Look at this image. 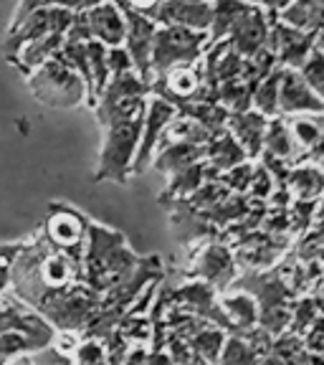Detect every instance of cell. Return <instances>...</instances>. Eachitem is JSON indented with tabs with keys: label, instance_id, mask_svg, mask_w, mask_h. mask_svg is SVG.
<instances>
[{
	"label": "cell",
	"instance_id": "4fadbf2b",
	"mask_svg": "<svg viewBox=\"0 0 324 365\" xmlns=\"http://www.w3.org/2000/svg\"><path fill=\"white\" fill-rule=\"evenodd\" d=\"M221 309L228 322H231V327H234L231 335H239V332H249V330H254V327H258V302L249 292H244V289L223 292Z\"/></svg>",
	"mask_w": 324,
	"mask_h": 365
},
{
	"label": "cell",
	"instance_id": "5bb4252c",
	"mask_svg": "<svg viewBox=\"0 0 324 365\" xmlns=\"http://www.w3.org/2000/svg\"><path fill=\"white\" fill-rule=\"evenodd\" d=\"M261 155H271V158L281 160L286 165H299L302 153L296 148L294 135H291L289 120L284 117H273L266 125V135H263V153Z\"/></svg>",
	"mask_w": 324,
	"mask_h": 365
},
{
	"label": "cell",
	"instance_id": "e0dca14e",
	"mask_svg": "<svg viewBox=\"0 0 324 365\" xmlns=\"http://www.w3.org/2000/svg\"><path fill=\"white\" fill-rule=\"evenodd\" d=\"M200 160H203V148H195V145H188V143H165V145H160L152 163L162 175L172 178L180 170H185V168L200 163Z\"/></svg>",
	"mask_w": 324,
	"mask_h": 365
},
{
	"label": "cell",
	"instance_id": "484cf974",
	"mask_svg": "<svg viewBox=\"0 0 324 365\" xmlns=\"http://www.w3.org/2000/svg\"><path fill=\"white\" fill-rule=\"evenodd\" d=\"M299 74H302V79L307 81L309 89L324 102V53L314 48V51L309 53L307 61H304V66L299 68Z\"/></svg>",
	"mask_w": 324,
	"mask_h": 365
},
{
	"label": "cell",
	"instance_id": "277c9868",
	"mask_svg": "<svg viewBox=\"0 0 324 365\" xmlns=\"http://www.w3.org/2000/svg\"><path fill=\"white\" fill-rule=\"evenodd\" d=\"M208 46H211L208 34L162 26V29H157V34H155L152 56H150L152 76L160 79V76H165L172 68L195 66V63L203 58V53L208 51Z\"/></svg>",
	"mask_w": 324,
	"mask_h": 365
},
{
	"label": "cell",
	"instance_id": "836d02e7",
	"mask_svg": "<svg viewBox=\"0 0 324 365\" xmlns=\"http://www.w3.org/2000/svg\"><path fill=\"white\" fill-rule=\"evenodd\" d=\"M317 218H324V195L317 200Z\"/></svg>",
	"mask_w": 324,
	"mask_h": 365
},
{
	"label": "cell",
	"instance_id": "603a6c76",
	"mask_svg": "<svg viewBox=\"0 0 324 365\" xmlns=\"http://www.w3.org/2000/svg\"><path fill=\"white\" fill-rule=\"evenodd\" d=\"M261 355L251 348L241 335H228L216 365H258Z\"/></svg>",
	"mask_w": 324,
	"mask_h": 365
},
{
	"label": "cell",
	"instance_id": "8992f818",
	"mask_svg": "<svg viewBox=\"0 0 324 365\" xmlns=\"http://www.w3.org/2000/svg\"><path fill=\"white\" fill-rule=\"evenodd\" d=\"M122 13H125L127 21V31H125V43L122 48L130 56L132 66H135L137 76L145 81L147 86H152L155 76L152 68H150V56H152V43H155V34H157V23L145 18L142 13H137L130 3H120Z\"/></svg>",
	"mask_w": 324,
	"mask_h": 365
},
{
	"label": "cell",
	"instance_id": "8fae6325",
	"mask_svg": "<svg viewBox=\"0 0 324 365\" xmlns=\"http://www.w3.org/2000/svg\"><path fill=\"white\" fill-rule=\"evenodd\" d=\"M84 18L91 41H99L107 48H120L125 43L127 21L120 3H84Z\"/></svg>",
	"mask_w": 324,
	"mask_h": 365
},
{
	"label": "cell",
	"instance_id": "52a82bcc",
	"mask_svg": "<svg viewBox=\"0 0 324 365\" xmlns=\"http://www.w3.org/2000/svg\"><path fill=\"white\" fill-rule=\"evenodd\" d=\"M177 117V109L172 107L165 99L150 94L147 107H145L142 117V135H140V148H137L135 168H132V175H140V173L147 170V165L152 163L155 153H157L160 143H162V135H165L167 125Z\"/></svg>",
	"mask_w": 324,
	"mask_h": 365
},
{
	"label": "cell",
	"instance_id": "9a60e30c",
	"mask_svg": "<svg viewBox=\"0 0 324 365\" xmlns=\"http://www.w3.org/2000/svg\"><path fill=\"white\" fill-rule=\"evenodd\" d=\"M286 190L291 200H302V203H317L324 195V170L309 163H299L289 170L286 178Z\"/></svg>",
	"mask_w": 324,
	"mask_h": 365
},
{
	"label": "cell",
	"instance_id": "5b68a950",
	"mask_svg": "<svg viewBox=\"0 0 324 365\" xmlns=\"http://www.w3.org/2000/svg\"><path fill=\"white\" fill-rule=\"evenodd\" d=\"M190 277L211 284L218 294H223L239 279V262H236L234 251L223 241H205V244H200V251L193 259Z\"/></svg>",
	"mask_w": 324,
	"mask_h": 365
},
{
	"label": "cell",
	"instance_id": "f1b7e54d",
	"mask_svg": "<svg viewBox=\"0 0 324 365\" xmlns=\"http://www.w3.org/2000/svg\"><path fill=\"white\" fill-rule=\"evenodd\" d=\"M23 244H0V292L6 289L13 279V267L21 257Z\"/></svg>",
	"mask_w": 324,
	"mask_h": 365
},
{
	"label": "cell",
	"instance_id": "cb8c5ba5",
	"mask_svg": "<svg viewBox=\"0 0 324 365\" xmlns=\"http://www.w3.org/2000/svg\"><path fill=\"white\" fill-rule=\"evenodd\" d=\"M319 307L314 302V297L307 294V297H299L294 304H291V322H289V332L291 335H299L304 337V332L314 325V319L319 317Z\"/></svg>",
	"mask_w": 324,
	"mask_h": 365
},
{
	"label": "cell",
	"instance_id": "83f0119b",
	"mask_svg": "<svg viewBox=\"0 0 324 365\" xmlns=\"http://www.w3.org/2000/svg\"><path fill=\"white\" fill-rule=\"evenodd\" d=\"M273 190H276L273 178L268 175V170L261 165V163H256V165H254V175H251V185H249L246 198L258 200V203H268V198L273 195Z\"/></svg>",
	"mask_w": 324,
	"mask_h": 365
},
{
	"label": "cell",
	"instance_id": "7a4b0ae2",
	"mask_svg": "<svg viewBox=\"0 0 324 365\" xmlns=\"http://www.w3.org/2000/svg\"><path fill=\"white\" fill-rule=\"evenodd\" d=\"M142 117H127V120H114L104 125L102 153H99V168L94 173V180H112L127 182L135 168L137 148H140V135H142Z\"/></svg>",
	"mask_w": 324,
	"mask_h": 365
},
{
	"label": "cell",
	"instance_id": "30bf717a",
	"mask_svg": "<svg viewBox=\"0 0 324 365\" xmlns=\"http://www.w3.org/2000/svg\"><path fill=\"white\" fill-rule=\"evenodd\" d=\"M304 114H324V102L307 86L299 71L281 68L279 86V117H304Z\"/></svg>",
	"mask_w": 324,
	"mask_h": 365
},
{
	"label": "cell",
	"instance_id": "9c48e42d",
	"mask_svg": "<svg viewBox=\"0 0 324 365\" xmlns=\"http://www.w3.org/2000/svg\"><path fill=\"white\" fill-rule=\"evenodd\" d=\"M268 26H271V16H268L266 6L251 3L249 11L234 23V29L228 31L226 41L241 58H251L266 46Z\"/></svg>",
	"mask_w": 324,
	"mask_h": 365
},
{
	"label": "cell",
	"instance_id": "ffe728a7",
	"mask_svg": "<svg viewBox=\"0 0 324 365\" xmlns=\"http://www.w3.org/2000/svg\"><path fill=\"white\" fill-rule=\"evenodd\" d=\"M251 3H231V0H223V3H213V23L211 31H208V38L211 43L218 41H226L228 31L234 29V23L249 11Z\"/></svg>",
	"mask_w": 324,
	"mask_h": 365
},
{
	"label": "cell",
	"instance_id": "7402d4cb",
	"mask_svg": "<svg viewBox=\"0 0 324 365\" xmlns=\"http://www.w3.org/2000/svg\"><path fill=\"white\" fill-rule=\"evenodd\" d=\"M43 348L38 340L28 335V332L18 330V327H8L0 332V365H6L8 360H16L18 355H26L31 350Z\"/></svg>",
	"mask_w": 324,
	"mask_h": 365
},
{
	"label": "cell",
	"instance_id": "d6986e66",
	"mask_svg": "<svg viewBox=\"0 0 324 365\" xmlns=\"http://www.w3.org/2000/svg\"><path fill=\"white\" fill-rule=\"evenodd\" d=\"M294 143L302 153V158L322 140L324 135V114H304V117H291L289 120ZM302 163V160H299Z\"/></svg>",
	"mask_w": 324,
	"mask_h": 365
},
{
	"label": "cell",
	"instance_id": "6da1fadb",
	"mask_svg": "<svg viewBox=\"0 0 324 365\" xmlns=\"http://www.w3.org/2000/svg\"><path fill=\"white\" fill-rule=\"evenodd\" d=\"M74 21V6H56V3H21L13 18L6 38V56L13 58L23 46L41 41L46 36L63 34Z\"/></svg>",
	"mask_w": 324,
	"mask_h": 365
},
{
	"label": "cell",
	"instance_id": "3957f363",
	"mask_svg": "<svg viewBox=\"0 0 324 365\" xmlns=\"http://www.w3.org/2000/svg\"><path fill=\"white\" fill-rule=\"evenodd\" d=\"M28 86L33 91V97L46 107L68 109L86 102L84 81L61 53L51 61H46L41 68H36L28 76Z\"/></svg>",
	"mask_w": 324,
	"mask_h": 365
},
{
	"label": "cell",
	"instance_id": "4dcf8cb0",
	"mask_svg": "<svg viewBox=\"0 0 324 365\" xmlns=\"http://www.w3.org/2000/svg\"><path fill=\"white\" fill-rule=\"evenodd\" d=\"M109 79H114V76H125V74H132L135 71V66H132L130 56H127L125 48H109Z\"/></svg>",
	"mask_w": 324,
	"mask_h": 365
},
{
	"label": "cell",
	"instance_id": "4316f807",
	"mask_svg": "<svg viewBox=\"0 0 324 365\" xmlns=\"http://www.w3.org/2000/svg\"><path fill=\"white\" fill-rule=\"evenodd\" d=\"M254 165L256 163H251V160H246V163H241V165L231 168V170L223 173L218 180L223 182L228 188V193L234 195H246L249 193V185H251V175H254Z\"/></svg>",
	"mask_w": 324,
	"mask_h": 365
},
{
	"label": "cell",
	"instance_id": "d4e9b609",
	"mask_svg": "<svg viewBox=\"0 0 324 365\" xmlns=\"http://www.w3.org/2000/svg\"><path fill=\"white\" fill-rule=\"evenodd\" d=\"M71 365H109L107 342L99 337H81L71 355Z\"/></svg>",
	"mask_w": 324,
	"mask_h": 365
},
{
	"label": "cell",
	"instance_id": "7c38bea8",
	"mask_svg": "<svg viewBox=\"0 0 324 365\" xmlns=\"http://www.w3.org/2000/svg\"><path fill=\"white\" fill-rule=\"evenodd\" d=\"M266 125H268V120L263 117V114L249 109V112H244V114H231V117H228L226 130L234 135V140L241 145V150H244L246 158H249L251 163H256L263 153V135H266Z\"/></svg>",
	"mask_w": 324,
	"mask_h": 365
},
{
	"label": "cell",
	"instance_id": "ac0fdd59",
	"mask_svg": "<svg viewBox=\"0 0 324 365\" xmlns=\"http://www.w3.org/2000/svg\"><path fill=\"white\" fill-rule=\"evenodd\" d=\"M226 337H228L226 330H221V327L211 325V322L203 319V322L185 337V342H188L190 350H193L198 358H203L208 365H216L218 358H221L223 345H226Z\"/></svg>",
	"mask_w": 324,
	"mask_h": 365
},
{
	"label": "cell",
	"instance_id": "1f68e13d",
	"mask_svg": "<svg viewBox=\"0 0 324 365\" xmlns=\"http://www.w3.org/2000/svg\"><path fill=\"white\" fill-rule=\"evenodd\" d=\"M302 163H309V165H317V168H322V170H324V135H322V140H319V143L314 145L307 155H304Z\"/></svg>",
	"mask_w": 324,
	"mask_h": 365
},
{
	"label": "cell",
	"instance_id": "ba28073f",
	"mask_svg": "<svg viewBox=\"0 0 324 365\" xmlns=\"http://www.w3.org/2000/svg\"><path fill=\"white\" fill-rule=\"evenodd\" d=\"M86 228H89V218H84L79 211L66 208V205H53L51 216L46 221L43 236L53 249L66 251L76 259H84Z\"/></svg>",
	"mask_w": 324,
	"mask_h": 365
},
{
	"label": "cell",
	"instance_id": "f546056e",
	"mask_svg": "<svg viewBox=\"0 0 324 365\" xmlns=\"http://www.w3.org/2000/svg\"><path fill=\"white\" fill-rule=\"evenodd\" d=\"M302 340H304V348H307L309 353L324 355V314H319V317L314 319V325L304 332Z\"/></svg>",
	"mask_w": 324,
	"mask_h": 365
},
{
	"label": "cell",
	"instance_id": "d6a6232c",
	"mask_svg": "<svg viewBox=\"0 0 324 365\" xmlns=\"http://www.w3.org/2000/svg\"><path fill=\"white\" fill-rule=\"evenodd\" d=\"M258 365H284V363H281V360L276 358V355H266V358L258 360Z\"/></svg>",
	"mask_w": 324,
	"mask_h": 365
},
{
	"label": "cell",
	"instance_id": "2e32d148",
	"mask_svg": "<svg viewBox=\"0 0 324 365\" xmlns=\"http://www.w3.org/2000/svg\"><path fill=\"white\" fill-rule=\"evenodd\" d=\"M203 160L218 173V175H223L226 170L241 165V163H246L249 158L244 155L241 145L234 140V135L228 130H223L208 140V145L203 148Z\"/></svg>",
	"mask_w": 324,
	"mask_h": 365
},
{
	"label": "cell",
	"instance_id": "44dd1931",
	"mask_svg": "<svg viewBox=\"0 0 324 365\" xmlns=\"http://www.w3.org/2000/svg\"><path fill=\"white\" fill-rule=\"evenodd\" d=\"M279 86H281V66L256 86L251 109H254V112H258V114H263L266 120L279 117Z\"/></svg>",
	"mask_w": 324,
	"mask_h": 365
}]
</instances>
